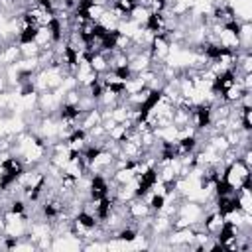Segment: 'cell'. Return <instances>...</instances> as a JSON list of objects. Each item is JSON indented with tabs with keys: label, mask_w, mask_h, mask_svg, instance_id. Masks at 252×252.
<instances>
[{
	"label": "cell",
	"mask_w": 252,
	"mask_h": 252,
	"mask_svg": "<svg viewBox=\"0 0 252 252\" xmlns=\"http://www.w3.org/2000/svg\"><path fill=\"white\" fill-rule=\"evenodd\" d=\"M33 41H35L39 47H51V45H55L49 28H37V32H35V39H33Z\"/></svg>",
	"instance_id": "obj_11"
},
{
	"label": "cell",
	"mask_w": 252,
	"mask_h": 252,
	"mask_svg": "<svg viewBox=\"0 0 252 252\" xmlns=\"http://www.w3.org/2000/svg\"><path fill=\"white\" fill-rule=\"evenodd\" d=\"M104 10H106V6H102V4H91V6H87L83 12H85V16H87L89 20L98 22V18L104 14Z\"/></svg>",
	"instance_id": "obj_14"
},
{
	"label": "cell",
	"mask_w": 252,
	"mask_h": 252,
	"mask_svg": "<svg viewBox=\"0 0 252 252\" xmlns=\"http://www.w3.org/2000/svg\"><path fill=\"white\" fill-rule=\"evenodd\" d=\"M242 93H244V89L234 83L232 87H228V89H224V91L220 93V98H222L224 102H228V104H234V102H238V98L242 96Z\"/></svg>",
	"instance_id": "obj_9"
},
{
	"label": "cell",
	"mask_w": 252,
	"mask_h": 252,
	"mask_svg": "<svg viewBox=\"0 0 252 252\" xmlns=\"http://www.w3.org/2000/svg\"><path fill=\"white\" fill-rule=\"evenodd\" d=\"M79 100H81V91L79 89H73V91H67L63 94V100L61 102H65V104H79Z\"/></svg>",
	"instance_id": "obj_16"
},
{
	"label": "cell",
	"mask_w": 252,
	"mask_h": 252,
	"mask_svg": "<svg viewBox=\"0 0 252 252\" xmlns=\"http://www.w3.org/2000/svg\"><path fill=\"white\" fill-rule=\"evenodd\" d=\"M114 75H116L120 81H128V79H130L134 73H132V69L126 65V67H118V69H114Z\"/></svg>",
	"instance_id": "obj_17"
},
{
	"label": "cell",
	"mask_w": 252,
	"mask_h": 252,
	"mask_svg": "<svg viewBox=\"0 0 252 252\" xmlns=\"http://www.w3.org/2000/svg\"><path fill=\"white\" fill-rule=\"evenodd\" d=\"M32 2H45V0H32Z\"/></svg>",
	"instance_id": "obj_18"
},
{
	"label": "cell",
	"mask_w": 252,
	"mask_h": 252,
	"mask_svg": "<svg viewBox=\"0 0 252 252\" xmlns=\"http://www.w3.org/2000/svg\"><path fill=\"white\" fill-rule=\"evenodd\" d=\"M132 177H134V171L128 169V167H120V169H114V171H112V181H114L116 185H126Z\"/></svg>",
	"instance_id": "obj_12"
},
{
	"label": "cell",
	"mask_w": 252,
	"mask_h": 252,
	"mask_svg": "<svg viewBox=\"0 0 252 252\" xmlns=\"http://www.w3.org/2000/svg\"><path fill=\"white\" fill-rule=\"evenodd\" d=\"M238 43H240V49L250 51V47H252V22H240Z\"/></svg>",
	"instance_id": "obj_5"
},
{
	"label": "cell",
	"mask_w": 252,
	"mask_h": 252,
	"mask_svg": "<svg viewBox=\"0 0 252 252\" xmlns=\"http://www.w3.org/2000/svg\"><path fill=\"white\" fill-rule=\"evenodd\" d=\"M89 65H91V69L96 71L98 75L104 73V71H108V59H106L104 53H91V57H89Z\"/></svg>",
	"instance_id": "obj_7"
},
{
	"label": "cell",
	"mask_w": 252,
	"mask_h": 252,
	"mask_svg": "<svg viewBox=\"0 0 252 252\" xmlns=\"http://www.w3.org/2000/svg\"><path fill=\"white\" fill-rule=\"evenodd\" d=\"M20 45V53L22 57H37L39 55V45L35 41H28V43H18Z\"/></svg>",
	"instance_id": "obj_15"
},
{
	"label": "cell",
	"mask_w": 252,
	"mask_h": 252,
	"mask_svg": "<svg viewBox=\"0 0 252 252\" xmlns=\"http://www.w3.org/2000/svg\"><path fill=\"white\" fill-rule=\"evenodd\" d=\"M201 224H203V230H207L211 236H217L219 230L222 228L224 220H222V215H220L219 211H209V213L203 215Z\"/></svg>",
	"instance_id": "obj_3"
},
{
	"label": "cell",
	"mask_w": 252,
	"mask_h": 252,
	"mask_svg": "<svg viewBox=\"0 0 252 252\" xmlns=\"http://www.w3.org/2000/svg\"><path fill=\"white\" fill-rule=\"evenodd\" d=\"M126 211H128V219H130L132 222L142 220V219L154 215L152 209H150V205H148V201L142 199V197H134L132 201H128V203H126Z\"/></svg>",
	"instance_id": "obj_1"
},
{
	"label": "cell",
	"mask_w": 252,
	"mask_h": 252,
	"mask_svg": "<svg viewBox=\"0 0 252 252\" xmlns=\"http://www.w3.org/2000/svg\"><path fill=\"white\" fill-rule=\"evenodd\" d=\"M22 57L20 53V45L18 43H6L2 49H0V63L6 67V65H14L18 59Z\"/></svg>",
	"instance_id": "obj_4"
},
{
	"label": "cell",
	"mask_w": 252,
	"mask_h": 252,
	"mask_svg": "<svg viewBox=\"0 0 252 252\" xmlns=\"http://www.w3.org/2000/svg\"><path fill=\"white\" fill-rule=\"evenodd\" d=\"M148 51H150V57H152L154 61H165V59L169 57V53H171V43H169L165 37L156 35L154 41L150 43Z\"/></svg>",
	"instance_id": "obj_2"
},
{
	"label": "cell",
	"mask_w": 252,
	"mask_h": 252,
	"mask_svg": "<svg viewBox=\"0 0 252 252\" xmlns=\"http://www.w3.org/2000/svg\"><path fill=\"white\" fill-rule=\"evenodd\" d=\"M106 136H108L112 142H122V140H126V136H128V128H126L124 124H116V126H112V128L106 132Z\"/></svg>",
	"instance_id": "obj_13"
},
{
	"label": "cell",
	"mask_w": 252,
	"mask_h": 252,
	"mask_svg": "<svg viewBox=\"0 0 252 252\" xmlns=\"http://www.w3.org/2000/svg\"><path fill=\"white\" fill-rule=\"evenodd\" d=\"M98 26H102L106 32H114V30H118V20L114 18V14L110 12V10H104V14L98 18V22H96Z\"/></svg>",
	"instance_id": "obj_10"
},
{
	"label": "cell",
	"mask_w": 252,
	"mask_h": 252,
	"mask_svg": "<svg viewBox=\"0 0 252 252\" xmlns=\"http://www.w3.org/2000/svg\"><path fill=\"white\" fill-rule=\"evenodd\" d=\"M217 37H219V45H220V47H226V49H232V51H238V49H240L238 35H236L234 32L222 28V32H220Z\"/></svg>",
	"instance_id": "obj_6"
},
{
	"label": "cell",
	"mask_w": 252,
	"mask_h": 252,
	"mask_svg": "<svg viewBox=\"0 0 252 252\" xmlns=\"http://www.w3.org/2000/svg\"><path fill=\"white\" fill-rule=\"evenodd\" d=\"M0 191H2V179H0Z\"/></svg>",
	"instance_id": "obj_19"
},
{
	"label": "cell",
	"mask_w": 252,
	"mask_h": 252,
	"mask_svg": "<svg viewBox=\"0 0 252 252\" xmlns=\"http://www.w3.org/2000/svg\"><path fill=\"white\" fill-rule=\"evenodd\" d=\"M150 14H152V12H150V8H148V6L136 4V6L130 10V14H128V16H130V20H132V22H136V24L144 26V24H146V20L150 18Z\"/></svg>",
	"instance_id": "obj_8"
}]
</instances>
